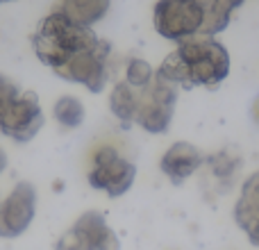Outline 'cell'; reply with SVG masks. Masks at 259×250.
Wrapping results in <instances>:
<instances>
[{"label":"cell","instance_id":"1","mask_svg":"<svg viewBox=\"0 0 259 250\" xmlns=\"http://www.w3.org/2000/svg\"><path fill=\"white\" fill-rule=\"evenodd\" d=\"M230 71V55L214 39H187L180 41L178 50L166 57L157 75L173 82L175 87L219 85Z\"/></svg>","mask_w":259,"mask_h":250},{"label":"cell","instance_id":"2","mask_svg":"<svg viewBox=\"0 0 259 250\" xmlns=\"http://www.w3.org/2000/svg\"><path fill=\"white\" fill-rule=\"evenodd\" d=\"M98 34L91 27H82L66 18L62 12H50L39 23V30L32 34V48L44 66L59 71L75 55L98 44Z\"/></svg>","mask_w":259,"mask_h":250},{"label":"cell","instance_id":"3","mask_svg":"<svg viewBox=\"0 0 259 250\" xmlns=\"http://www.w3.org/2000/svg\"><path fill=\"white\" fill-rule=\"evenodd\" d=\"M209 7L205 0H159L155 5V30L164 39L187 41L205 32Z\"/></svg>","mask_w":259,"mask_h":250},{"label":"cell","instance_id":"4","mask_svg":"<svg viewBox=\"0 0 259 250\" xmlns=\"http://www.w3.org/2000/svg\"><path fill=\"white\" fill-rule=\"evenodd\" d=\"M134 178H137V166L118 155L116 148L103 146L94 152L87 180L96 191H105L109 198H121L132 189Z\"/></svg>","mask_w":259,"mask_h":250},{"label":"cell","instance_id":"5","mask_svg":"<svg viewBox=\"0 0 259 250\" xmlns=\"http://www.w3.org/2000/svg\"><path fill=\"white\" fill-rule=\"evenodd\" d=\"M55 250H121V239L103 212H82L80 219L57 239Z\"/></svg>","mask_w":259,"mask_h":250},{"label":"cell","instance_id":"6","mask_svg":"<svg viewBox=\"0 0 259 250\" xmlns=\"http://www.w3.org/2000/svg\"><path fill=\"white\" fill-rule=\"evenodd\" d=\"M175 100H178V87L155 73L150 85L146 89H141V103H139L134 123H139L150 134L166 132L170 125V118H173Z\"/></svg>","mask_w":259,"mask_h":250},{"label":"cell","instance_id":"7","mask_svg":"<svg viewBox=\"0 0 259 250\" xmlns=\"http://www.w3.org/2000/svg\"><path fill=\"white\" fill-rule=\"evenodd\" d=\"M109 53H112V44L100 39L94 48L82 50L66 66L55 71V75H59L66 82H77V85L87 87L91 94H100L109 77Z\"/></svg>","mask_w":259,"mask_h":250},{"label":"cell","instance_id":"8","mask_svg":"<svg viewBox=\"0 0 259 250\" xmlns=\"http://www.w3.org/2000/svg\"><path fill=\"white\" fill-rule=\"evenodd\" d=\"M36 216V187L27 180L16 182L7 198L0 200V239H16Z\"/></svg>","mask_w":259,"mask_h":250},{"label":"cell","instance_id":"9","mask_svg":"<svg viewBox=\"0 0 259 250\" xmlns=\"http://www.w3.org/2000/svg\"><path fill=\"white\" fill-rule=\"evenodd\" d=\"M46 125L44 109L34 91H23L21 98L0 118V132L18 143H27L41 132Z\"/></svg>","mask_w":259,"mask_h":250},{"label":"cell","instance_id":"10","mask_svg":"<svg viewBox=\"0 0 259 250\" xmlns=\"http://www.w3.org/2000/svg\"><path fill=\"white\" fill-rule=\"evenodd\" d=\"M205 161V155L193 143L178 141L164 152L159 161V169L173 184H182L187 178H191Z\"/></svg>","mask_w":259,"mask_h":250},{"label":"cell","instance_id":"11","mask_svg":"<svg viewBox=\"0 0 259 250\" xmlns=\"http://www.w3.org/2000/svg\"><path fill=\"white\" fill-rule=\"evenodd\" d=\"M239 228L248 234L250 243L259 246V173H255L246 184H243L241 198L234 210Z\"/></svg>","mask_w":259,"mask_h":250},{"label":"cell","instance_id":"12","mask_svg":"<svg viewBox=\"0 0 259 250\" xmlns=\"http://www.w3.org/2000/svg\"><path fill=\"white\" fill-rule=\"evenodd\" d=\"M109 5H112V0H62L57 12H62L77 25L91 27L107 16Z\"/></svg>","mask_w":259,"mask_h":250},{"label":"cell","instance_id":"13","mask_svg":"<svg viewBox=\"0 0 259 250\" xmlns=\"http://www.w3.org/2000/svg\"><path fill=\"white\" fill-rule=\"evenodd\" d=\"M139 103H141V89L130 87L125 80L116 82V87L112 89V96H109V109L118 118L121 128L127 130L130 125L137 121Z\"/></svg>","mask_w":259,"mask_h":250},{"label":"cell","instance_id":"14","mask_svg":"<svg viewBox=\"0 0 259 250\" xmlns=\"http://www.w3.org/2000/svg\"><path fill=\"white\" fill-rule=\"evenodd\" d=\"M55 121L62 125L64 130H75L84 121V105L75 96H62L53 107Z\"/></svg>","mask_w":259,"mask_h":250},{"label":"cell","instance_id":"15","mask_svg":"<svg viewBox=\"0 0 259 250\" xmlns=\"http://www.w3.org/2000/svg\"><path fill=\"white\" fill-rule=\"evenodd\" d=\"M155 73H152V66L143 59H132L127 64V71H125V82L134 89H146L148 85L152 82Z\"/></svg>","mask_w":259,"mask_h":250},{"label":"cell","instance_id":"16","mask_svg":"<svg viewBox=\"0 0 259 250\" xmlns=\"http://www.w3.org/2000/svg\"><path fill=\"white\" fill-rule=\"evenodd\" d=\"M21 94H23L21 87H18L9 75L0 73V118L5 116V112H7L18 98H21Z\"/></svg>","mask_w":259,"mask_h":250},{"label":"cell","instance_id":"17","mask_svg":"<svg viewBox=\"0 0 259 250\" xmlns=\"http://www.w3.org/2000/svg\"><path fill=\"white\" fill-rule=\"evenodd\" d=\"M7 161H9V159H7V152L0 148V175H3V171L7 169Z\"/></svg>","mask_w":259,"mask_h":250},{"label":"cell","instance_id":"18","mask_svg":"<svg viewBox=\"0 0 259 250\" xmlns=\"http://www.w3.org/2000/svg\"><path fill=\"white\" fill-rule=\"evenodd\" d=\"M252 112H255V118H257V123H259V100L255 103V109H252Z\"/></svg>","mask_w":259,"mask_h":250},{"label":"cell","instance_id":"19","mask_svg":"<svg viewBox=\"0 0 259 250\" xmlns=\"http://www.w3.org/2000/svg\"><path fill=\"white\" fill-rule=\"evenodd\" d=\"M0 3H5V0H0Z\"/></svg>","mask_w":259,"mask_h":250}]
</instances>
